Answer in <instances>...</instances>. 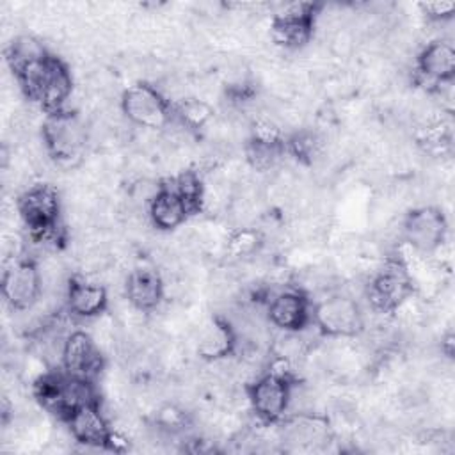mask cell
<instances>
[{
	"label": "cell",
	"mask_w": 455,
	"mask_h": 455,
	"mask_svg": "<svg viewBox=\"0 0 455 455\" xmlns=\"http://www.w3.org/2000/svg\"><path fill=\"white\" fill-rule=\"evenodd\" d=\"M16 78L23 92L50 114L62 110V105L71 98V73L57 57L48 55L44 60L18 73Z\"/></svg>",
	"instance_id": "1"
},
{
	"label": "cell",
	"mask_w": 455,
	"mask_h": 455,
	"mask_svg": "<svg viewBox=\"0 0 455 455\" xmlns=\"http://www.w3.org/2000/svg\"><path fill=\"white\" fill-rule=\"evenodd\" d=\"M89 140L85 123L75 114L59 110L46 117L43 124V144L50 156L57 162L73 164L80 158Z\"/></svg>",
	"instance_id": "2"
},
{
	"label": "cell",
	"mask_w": 455,
	"mask_h": 455,
	"mask_svg": "<svg viewBox=\"0 0 455 455\" xmlns=\"http://www.w3.org/2000/svg\"><path fill=\"white\" fill-rule=\"evenodd\" d=\"M18 213L34 240H50L55 233L60 213V197L57 188L48 183L28 187L18 199Z\"/></svg>",
	"instance_id": "3"
},
{
	"label": "cell",
	"mask_w": 455,
	"mask_h": 455,
	"mask_svg": "<svg viewBox=\"0 0 455 455\" xmlns=\"http://www.w3.org/2000/svg\"><path fill=\"white\" fill-rule=\"evenodd\" d=\"M121 112L128 123L144 130H162L171 121L167 98L149 84H135L121 96Z\"/></svg>",
	"instance_id": "4"
},
{
	"label": "cell",
	"mask_w": 455,
	"mask_h": 455,
	"mask_svg": "<svg viewBox=\"0 0 455 455\" xmlns=\"http://www.w3.org/2000/svg\"><path fill=\"white\" fill-rule=\"evenodd\" d=\"M313 323L327 336L347 338L364 327V315L352 295L331 293L313 307Z\"/></svg>",
	"instance_id": "5"
},
{
	"label": "cell",
	"mask_w": 455,
	"mask_h": 455,
	"mask_svg": "<svg viewBox=\"0 0 455 455\" xmlns=\"http://www.w3.org/2000/svg\"><path fill=\"white\" fill-rule=\"evenodd\" d=\"M411 295L412 279L400 261H387L366 288V299L379 313L396 311Z\"/></svg>",
	"instance_id": "6"
},
{
	"label": "cell",
	"mask_w": 455,
	"mask_h": 455,
	"mask_svg": "<svg viewBox=\"0 0 455 455\" xmlns=\"http://www.w3.org/2000/svg\"><path fill=\"white\" fill-rule=\"evenodd\" d=\"M291 384V379L272 370L256 377L247 386L249 402L256 416L263 421H275L288 412Z\"/></svg>",
	"instance_id": "7"
},
{
	"label": "cell",
	"mask_w": 455,
	"mask_h": 455,
	"mask_svg": "<svg viewBox=\"0 0 455 455\" xmlns=\"http://www.w3.org/2000/svg\"><path fill=\"white\" fill-rule=\"evenodd\" d=\"M315 4H286L275 12L272 23V37L277 44L288 50H299L309 43L315 28V18L318 12Z\"/></svg>",
	"instance_id": "8"
},
{
	"label": "cell",
	"mask_w": 455,
	"mask_h": 455,
	"mask_svg": "<svg viewBox=\"0 0 455 455\" xmlns=\"http://www.w3.org/2000/svg\"><path fill=\"white\" fill-rule=\"evenodd\" d=\"M446 220L439 208H414L402 222V238L418 252H434L444 242Z\"/></svg>",
	"instance_id": "9"
},
{
	"label": "cell",
	"mask_w": 455,
	"mask_h": 455,
	"mask_svg": "<svg viewBox=\"0 0 455 455\" xmlns=\"http://www.w3.org/2000/svg\"><path fill=\"white\" fill-rule=\"evenodd\" d=\"M2 291L12 311L32 307L41 297V275L32 259H14L4 272Z\"/></svg>",
	"instance_id": "10"
},
{
	"label": "cell",
	"mask_w": 455,
	"mask_h": 455,
	"mask_svg": "<svg viewBox=\"0 0 455 455\" xmlns=\"http://www.w3.org/2000/svg\"><path fill=\"white\" fill-rule=\"evenodd\" d=\"M60 366L69 375L92 380L103 370V352L91 334L73 331L64 341Z\"/></svg>",
	"instance_id": "11"
},
{
	"label": "cell",
	"mask_w": 455,
	"mask_h": 455,
	"mask_svg": "<svg viewBox=\"0 0 455 455\" xmlns=\"http://www.w3.org/2000/svg\"><path fill=\"white\" fill-rule=\"evenodd\" d=\"M268 320L283 331H302L311 318L309 299L299 290L277 291L267 306Z\"/></svg>",
	"instance_id": "12"
},
{
	"label": "cell",
	"mask_w": 455,
	"mask_h": 455,
	"mask_svg": "<svg viewBox=\"0 0 455 455\" xmlns=\"http://www.w3.org/2000/svg\"><path fill=\"white\" fill-rule=\"evenodd\" d=\"M69 432L75 441L91 446L105 448L112 441V432L108 428V419L101 412L98 402L87 403L66 418Z\"/></svg>",
	"instance_id": "13"
},
{
	"label": "cell",
	"mask_w": 455,
	"mask_h": 455,
	"mask_svg": "<svg viewBox=\"0 0 455 455\" xmlns=\"http://www.w3.org/2000/svg\"><path fill=\"white\" fill-rule=\"evenodd\" d=\"M123 293L126 300L142 313L156 309L165 295L160 272L153 268H135L128 272Z\"/></svg>",
	"instance_id": "14"
},
{
	"label": "cell",
	"mask_w": 455,
	"mask_h": 455,
	"mask_svg": "<svg viewBox=\"0 0 455 455\" xmlns=\"http://www.w3.org/2000/svg\"><path fill=\"white\" fill-rule=\"evenodd\" d=\"M281 441L293 448H318L329 441L327 419L313 412L293 414L283 425Z\"/></svg>",
	"instance_id": "15"
},
{
	"label": "cell",
	"mask_w": 455,
	"mask_h": 455,
	"mask_svg": "<svg viewBox=\"0 0 455 455\" xmlns=\"http://www.w3.org/2000/svg\"><path fill=\"white\" fill-rule=\"evenodd\" d=\"M66 306L73 316L96 318L108 307V290L100 283L73 277L68 286Z\"/></svg>",
	"instance_id": "16"
},
{
	"label": "cell",
	"mask_w": 455,
	"mask_h": 455,
	"mask_svg": "<svg viewBox=\"0 0 455 455\" xmlns=\"http://www.w3.org/2000/svg\"><path fill=\"white\" fill-rule=\"evenodd\" d=\"M419 75L430 80L432 85L448 82L453 78L455 71V50L446 39H434L423 46L416 59Z\"/></svg>",
	"instance_id": "17"
},
{
	"label": "cell",
	"mask_w": 455,
	"mask_h": 455,
	"mask_svg": "<svg viewBox=\"0 0 455 455\" xmlns=\"http://www.w3.org/2000/svg\"><path fill=\"white\" fill-rule=\"evenodd\" d=\"M190 213L185 201L174 190L172 185H160L158 192L148 206L149 222L162 231H171L181 226Z\"/></svg>",
	"instance_id": "18"
},
{
	"label": "cell",
	"mask_w": 455,
	"mask_h": 455,
	"mask_svg": "<svg viewBox=\"0 0 455 455\" xmlns=\"http://www.w3.org/2000/svg\"><path fill=\"white\" fill-rule=\"evenodd\" d=\"M196 345L199 355L208 361L231 355L235 350V332L226 320L213 318L199 329Z\"/></svg>",
	"instance_id": "19"
},
{
	"label": "cell",
	"mask_w": 455,
	"mask_h": 455,
	"mask_svg": "<svg viewBox=\"0 0 455 455\" xmlns=\"http://www.w3.org/2000/svg\"><path fill=\"white\" fill-rule=\"evenodd\" d=\"M48 52L44 44L32 36H18L7 48V62L14 73V76L27 68L44 60Z\"/></svg>",
	"instance_id": "20"
},
{
	"label": "cell",
	"mask_w": 455,
	"mask_h": 455,
	"mask_svg": "<svg viewBox=\"0 0 455 455\" xmlns=\"http://www.w3.org/2000/svg\"><path fill=\"white\" fill-rule=\"evenodd\" d=\"M213 117L212 107L199 98H183L176 105L174 119H178L190 132L206 126V123Z\"/></svg>",
	"instance_id": "21"
},
{
	"label": "cell",
	"mask_w": 455,
	"mask_h": 455,
	"mask_svg": "<svg viewBox=\"0 0 455 455\" xmlns=\"http://www.w3.org/2000/svg\"><path fill=\"white\" fill-rule=\"evenodd\" d=\"M423 11L427 12V18L432 20L434 23H441L451 18V12L455 9V4L451 2H430L421 5Z\"/></svg>",
	"instance_id": "22"
}]
</instances>
